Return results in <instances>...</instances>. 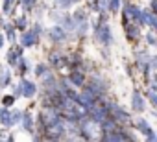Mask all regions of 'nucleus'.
<instances>
[{
	"label": "nucleus",
	"instance_id": "f257e3e1",
	"mask_svg": "<svg viewBox=\"0 0 157 142\" xmlns=\"http://www.w3.org/2000/svg\"><path fill=\"white\" fill-rule=\"evenodd\" d=\"M102 125L100 122H96L93 116H85L82 122H80V136L85 138V140H98L102 138Z\"/></svg>",
	"mask_w": 157,
	"mask_h": 142
},
{
	"label": "nucleus",
	"instance_id": "f03ea898",
	"mask_svg": "<svg viewBox=\"0 0 157 142\" xmlns=\"http://www.w3.org/2000/svg\"><path fill=\"white\" fill-rule=\"evenodd\" d=\"M94 37H96V41L100 43V44H104V46H111L113 43H115V39H113V32H111V26L105 22V21H98L96 24H94Z\"/></svg>",
	"mask_w": 157,
	"mask_h": 142
},
{
	"label": "nucleus",
	"instance_id": "7ed1b4c3",
	"mask_svg": "<svg viewBox=\"0 0 157 142\" xmlns=\"http://www.w3.org/2000/svg\"><path fill=\"white\" fill-rule=\"evenodd\" d=\"M107 103V109H109V114L120 124V125H126V124H131V116H129V113L126 111V109H122L118 103H115V102H105Z\"/></svg>",
	"mask_w": 157,
	"mask_h": 142
},
{
	"label": "nucleus",
	"instance_id": "20e7f679",
	"mask_svg": "<svg viewBox=\"0 0 157 142\" xmlns=\"http://www.w3.org/2000/svg\"><path fill=\"white\" fill-rule=\"evenodd\" d=\"M43 138H46V140H61V138H67L65 120H61V122H57V124H54V125L46 127V131H44V136H43Z\"/></svg>",
	"mask_w": 157,
	"mask_h": 142
},
{
	"label": "nucleus",
	"instance_id": "39448f33",
	"mask_svg": "<svg viewBox=\"0 0 157 142\" xmlns=\"http://www.w3.org/2000/svg\"><path fill=\"white\" fill-rule=\"evenodd\" d=\"M48 37H50L52 43L63 44V43L67 41V37H68V32H67L61 24H54L52 28H48Z\"/></svg>",
	"mask_w": 157,
	"mask_h": 142
},
{
	"label": "nucleus",
	"instance_id": "423d86ee",
	"mask_svg": "<svg viewBox=\"0 0 157 142\" xmlns=\"http://www.w3.org/2000/svg\"><path fill=\"white\" fill-rule=\"evenodd\" d=\"M87 87H89L98 98H104V94L107 92V83H105L100 76H93V80L87 83Z\"/></svg>",
	"mask_w": 157,
	"mask_h": 142
},
{
	"label": "nucleus",
	"instance_id": "0eeeda50",
	"mask_svg": "<svg viewBox=\"0 0 157 142\" xmlns=\"http://www.w3.org/2000/svg\"><path fill=\"white\" fill-rule=\"evenodd\" d=\"M135 125H137V129L146 136V140H150V142H155V140H157V133L150 127L148 120H144V118L140 116V118H137V124H135Z\"/></svg>",
	"mask_w": 157,
	"mask_h": 142
},
{
	"label": "nucleus",
	"instance_id": "6e6552de",
	"mask_svg": "<svg viewBox=\"0 0 157 142\" xmlns=\"http://www.w3.org/2000/svg\"><path fill=\"white\" fill-rule=\"evenodd\" d=\"M19 89H21V96H24V98H33L37 94V85L26 78H22L19 81Z\"/></svg>",
	"mask_w": 157,
	"mask_h": 142
},
{
	"label": "nucleus",
	"instance_id": "1a4fd4ad",
	"mask_svg": "<svg viewBox=\"0 0 157 142\" xmlns=\"http://www.w3.org/2000/svg\"><path fill=\"white\" fill-rule=\"evenodd\" d=\"M131 109L135 111V113H144V109H146V100H144V96H142V92L140 91H133L131 92Z\"/></svg>",
	"mask_w": 157,
	"mask_h": 142
},
{
	"label": "nucleus",
	"instance_id": "9d476101",
	"mask_svg": "<svg viewBox=\"0 0 157 142\" xmlns=\"http://www.w3.org/2000/svg\"><path fill=\"white\" fill-rule=\"evenodd\" d=\"M48 65L54 66L56 70H61V68L67 66V55H63V54H59L57 50H54V52H50V55H48Z\"/></svg>",
	"mask_w": 157,
	"mask_h": 142
},
{
	"label": "nucleus",
	"instance_id": "9b49d317",
	"mask_svg": "<svg viewBox=\"0 0 157 142\" xmlns=\"http://www.w3.org/2000/svg\"><path fill=\"white\" fill-rule=\"evenodd\" d=\"M19 43H21L24 48L35 46V44L39 43V35H37L33 30H24V32H22V35H21V39H19Z\"/></svg>",
	"mask_w": 157,
	"mask_h": 142
},
{
	"label": "nucleus",
	"instance_id": "f8f14e48",
	"mask_svg": "<svg viewBox=\"0 0 157 142\" xmlns=\"http://www.w3.org/2000/svg\"><path fill=\"white\" fill-rule=\"evenodd\" d=\"M124 15L129 19V21H135L137 24L140 22V17H142V9L135 4H126L124 6Z\"/></svg>",
	"mask_w": 157,
	"mask_h": 142
},
{
	"label": "nucleus",
	"instance_id": "ddd939ff",
	"mask_svg": "<svg viewBox=\"0 0 157 142\" xmlns=\"http://www.w3.org/2000/svg\"><path fill=\"white\" fill-rule=\"evenodd\" d=\"M68 81L72 83V87L82 89L85 85V74L82 72V70H70L68 72Z\"/></svg>",
	"mask_w": 157,
	"mask_h": 142
},
{
	"label": "nucleus",
	"instance_id": "4468645a",
	"mask_svg": "<svg viewBox=\"0 0 157 142\" xmlns=\"http://www.w3.org/2000/svg\"><path fill=\"white\" fill-rule=\"evenodd\" d=\"M57 24H61L68 33H74V30H76L74 17H72V15H68V13H61V15H59V19H57Z\"/></svg>",
	"mask_w": 157,
	"mask_h": 142
},
{
	"label": "nucleus",
	"instance_id": "2eb2a0df",
	"mask_svg": "<svg viewBox=\"0 0 157 142\" xmlns=\"http://www.w3.org/2000/svg\"><path fill=\"white\" fill-rule=\"evenodd\" d=\"M124 33H126L128 41H139V37H140V26H139V24H129V22H126V24H124Z\"/></svg>",
	"mask_w": 157,
	"mask_h": 142
},
{
	"label": "nucleus",
	"instance_id": "dca6fc26",
	"mask_svg": "<svg viewBox=\"0 0 157 142\" xmlns=\"http://www.w3.org/2000/svg\"><path fill=\"white\" fill-rule=\"evenodd\" d=\"M0 124H2L4 127H11L13 125V113L10 111V107L0 109Z\"/></svg>",
	"mask_w": 157,
	"mask_h": 142
},
{
	"label": "nucleus",
	"instance_id": "f3484780",
	"mask_svg": "<svg viewBox=\"0 0 157 142\" xmlns=\"http://www.w3.org/2000/svg\"><path fill=\"white\" fill-rule=\"evenodd\" d=\"M21 124H22L24 131H28V133H35V129H33V116H32L30 111H24V113H22V120H21Z\"/></svg>",
	"mask_w": 157,
	"mask_h": 142
},
{
	"label": "nucleus",
	"instance_id": "a211bd4d",
	"mask_svg": "<svg viewBox=\"0 0 157 142\" xmlns=\"http://www.w3.org/2000/svg\"><path fill=\"white\" fill-rule=\"evenodd\" d=\"M91 6H93V9L98 15H105L107 13V6H109V0H93Z\"/></svg>",
	"mask_w": 157,
	"mask_h": 142
},
{
	"label": "nucleus",
	"instance_id": "6ab92c4d",
	"mask_svg": "<svg viewBox=\"0 0 157 142\" xmlns=\"http://www.w3.org/2000/svg\"><path fill=\"white\" fill-rule=\"evenodd\" d=\"M4 32H6V39L11 41V44H15L17 43V28L13 24H6L4 26Z\"/></svg>",
	"mask_w": 157,
	"mask_h": 142
},
{
	"label": "nucleus",
	"instance_id": "aec40b11",
	"mask_svg": "<svg viewBox=\"0 0 157 142\" xmlns=\"http://www.w3.org/2000/svg\"><path fill=\"white\" fill-rule=\"evenodd\" d=\"M13 26H15L19 32H24V30H28V19H26V15H21V17H17V19H15V22H13Z\"/></svg>",
	"mask_w": 157,
	"mask_h": 142
},
{
	"label": "nucleus",
	"instance_id": "412c9836",
	"mask_svg": "<svg viewBox=\"0 0 157 142\" xmlns=\"http://www.w3.org/2000/svg\"><path fill=\"white\" fill-rule=\"evenodd\" d=\"M72 17H74V22H76V24H78V22H85V21H89L85 9H78V11H74Z\"/></svg>",
	"mask_w": 157,
	"mask_h": 142
},
{
	"label": "nucleus",
	"instance_id": "4be33fe9",
	"mask_svg": "<svg viewBox=\"0 0 157 142\" xmlns=\"http://www.w3.org/2000/svg\"><path fill=\"white\" fill-rule=\"evenodd\" d=\"M10 83H11V72L10 70H2V74H0V85L8 87Z\"/></svg>",
	"mask_w": 157,
	"mask_h": 142
},
{
	"label": "nucleus",
	"instance_id": "5701e85b",
	"mask_svg": "<svg viewBox=\"0 0 157 142\" xmlns=\"http://www.w3.org/2000/svg\"><path fill=\"white\" fill-rule=\"evenodd\" d=\"M54 2H56L61 9H68V8H72L74 4H78L80 0H54Z\"/></svg>",
	"mask_w": 157,
	"mask_h": 142
},
{
	"label": "nucleus",
	"instance_id": "b1692460",
	"mask_svg": "<svg viewBox=\"0 0 157 142\" xmlns=\"http://www.w3.org/2000/svg\"><path fill=\"white\" fill-rule=\"evenodd\" d=\"M17 68H19V74H21V76H24V74L28 72L30 65H28V61H26L24 57H21V59H19V63H17Z\"/></svg>",
	"mask_w": 157,
	"mask_h": 142
},
{
	"label": "nucleus",
	"instance_id": "393cba45",
	"mask_svg": "<svg viewBox=\"0 0 157 142\" xmlns=\"http://www.w3.org/2000/svg\"><path fill=\"white\" fill-rule=\"evenodd\" d=\"M46 72H50V66H48V65L41 63V65H37V66H35V76H37V78H43Z\"/></svg>",
	"mask_w": 157,
	"mask_h": 142
},
{
	"label": "nucleus",
	"instance_id": "a878e982",
	"mask_svg": "<svg viewBox=\"0 0 157 142\" xmlns=\"http://www.w3.org/2000/svg\"><path fill=\"white\" fill-rule=\"evenodd\" d=\"M120 2H122V0H109L107 11H109V13H118V11H120Z\"/></svg>",
	"mask_w": 157,
	"mask_h": 142
},
{
	"label": "nucleus",
	"instance_id": "bb28decb",
	"mask_svg": "<svg viewBox=\"0 0 157 142\" xmlns=\"http://www.w3.org/2000/svg\"><path fill=\"white\" fill-rule=\"evenodd\" d=\"M144 39L148 41V44H151V46H157V35H155V30L148 32V33L144 35Z\"/></svg>",
	"mask_w": 157,
	"mask_h": 142
},
{
	"label": "nucleus",
	"instance_id": "cd10ccee",
	"mask_svg": "<svg viewBox=\"0 0 157 142\" xmlns=\"http://www.w3.org/2000/svg\"><path fill=\"white\" fill-rule=\"evenodd\" d=\"M19 2L22 4L24 11H32V9L35 8V4H37V0H19Z\"/></svg>",
	"mask_w": 157,
	"mask_h": 142
},
{
	"label": "nucleus",
	"instance_id": "c85d7f7f",
	"mask_svg": "<svg viewBox=\"0 0 157 142\" xmlns=\"http://www.w3.org/2000/svg\"><path fill=\"white\" fill-rule=\"evenodd\" d=\"M148 87H150V91H153V92H157V72L150 76V81H148Z\"/></svg>",
	"mask_w": 157,
	"mask_h": 142
},
{
	"label": "nucleus",
	"instance_id": "c756f323",
	"mask_svg": "<svg viewBox=\"0 0 157 142\" xmlns=\"http://www.w3.org/2000/svg\"><path fill=\"white\" fill-rule=\"evenodd\" d=\"M15 98H17L15 94H13V96H10V94H8V96H4V98H2V103H4V107H11V105L15 103Z\"/></svg>",
	"mask_w": 157,
	"mask_h": 142
},
{
	"label": "nucleus",
	"instance_id": "7c9ffc66",
	"mask_svg": "<svg viewBox=\"0 0 157 142\" xmlns=\"http://www.w3.org/2000/svg\"><path fill=\"white\" fill-rule=\"evenodd\" d=\"M15 4V0H4L2 2V11L4 13H11V6Z\"/></svg>",
	"mask_w": 157,
	"mask_h": 142
},
{
	"label": "nucleus",
	"instance_id": "2f4dec72",
	"mask_svg": "<svg viewBox=\"0 0 157 142\" xmlns=\"http://www.w3.org/2000/svg\"><path fill=\"white\" fill-rule=\"evenodd\" d=\"M146 96H148V100L151 102V105L157 109V92H153V91H148V92H146Z\"/></svg>",
	"mask_w": 157,
	"mask_h": 142
},
{
	"label": "nucleus",
	"instance_id": "473e14b6",
	"mask_svg": "<svg viewBox=\"0 0 157 142\" xmlns=\"http://www.w3.org/2000/svg\"><path fill=\"white\" fill-rule=\"evenodd\" d=\"M32 30H33V32H35V33H37L39 37H41V35H43V32H44V30H43V24H41V22H35Z\"/></svg>",
	"mask_w": 157,
	"mask_h": 142
},
{
	"label": "nucleus",
	"instance_id": "72a5a7b5",
	"mask_svg": "<svg viewBox=\"0 0 157 142\" xmlns=\"http://www.w3.org/2000/svg\"><path fill=\"white\" fill-rule=\"evenodd\" d=\"M22 120V111H13V124H19Z\"/></svg>",
	"mask_w": 157,
	"mask_h": 142
},
{
	"label": "nucleus",
	"instance_id": "f704fd0d",
	"mask_svg": "<svg viewBox=\"0 0 157 142\" xmlns=\"http://www.w3.org/2000/svg\"><path fill=\"white\" fill-rule=\"evenodd\" d=\"M150 11L157 17V0H150Z\"/></svg>",
	"mask_w": 157,
	"mask_h": 142
},
{
	"label": "nucleus",
	"instance_id": "c9c22d12",
	"mask_svg": "<svg viewBox=\"0 0 157 142\" xmlns=\"http://www.w3.org/2000/svg\"><path fill=\"white\" fill-rule=\"evenodd\" d=\"M150 66L153 70H157V55H150Z\"/></svg>",
	"mask_w": 157,
	"mask_h": 142
},
{
	"label": "nucleus",
	"instance_id": "e433bc0d",
	"mask_svg": "<svg viewBox=\"0 0 157 142\" xmlns=\"http://www.w3.org/2000/svg\"><path fill=\"white\" fill-rule=\"evenodd\" d=\"M4 43H6V35H0V50H2V46H4Z\"/></svg>",
	"mask_w": 157,
	"mask_h": 142
},
{
	"label": "nucleus",
	"instance_id": "4c0bfd02",
	"mask_svg": "<svg viewBox=\"0 0 157 142\" xmlns=\"http://www.w3.org/2000/svg\"><path fill=\"white\" fill-rule=\"evenodd\" d=\"M6 24H4V19H0V28H4Z\"/></svg>",
	"mask_w": 157,
	"mask_h": 142
},
{
	"label": "nucleus",
	"instance_id": "58836bf2",
	"mask_svg": "<svg viewBox=\"0 0 157 142\" xmlns=\"http://www.w3.org/2000/svg\"><path fill=\"white\" fill-rule=\"evenodd\" d=\"M87 2H89V4H91V2H93V0H87Z\"/></svg>",
	"mask_w": 157,
	"mask_h": 142
}]
</instances>
